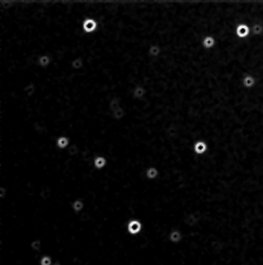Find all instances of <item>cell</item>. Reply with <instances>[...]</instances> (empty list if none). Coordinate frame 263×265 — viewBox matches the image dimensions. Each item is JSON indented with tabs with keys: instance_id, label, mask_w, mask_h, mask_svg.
Segmentation results:
<instances>
[{
	"instance_id": "18",
	"label": "cell",
	"mask_w": 263,
	"mask_h": 265,
	"mask_svg": "<svg viewBox=\"0 0 263 265\" xmlns=\"http://www.w3.org/2000/svg\"><path fill=\"white\" fill-rule=\"evenodd\" d=\"M72 208H73V210L74 211H80L81 209H83V201L81 200H76L73 204H72Z\"/></svg>"
},
{
	"instance_id": "9",
	"label": "cell",
	"mask_w": 263,
	"mask_h": 265,
	"mask_svg": "<svg viewBox=\"0 0 263 265\" xmlns=\"http://www.w3.org/2000/svg\"><path fill=\"white\" fill-rule=\"evenodd\" d=\"M57 145H58V147H60V149H64V147H66V146L69 145V139H67L66 137H60V138H58Z\"/></svg>"
},
{
	"instance_id": "19",
	"label": "cell",
	"mask_w": 263,
	"mask_h": 265,
	"mask_svg": "<svg viewBox=\"0 0 263 265\" xmlns=\"http://www.w3.org/2000/svg\"><path fill=\"white\" fill-rule=\"evenodd\" d=\"M118 104H119V99L118 98H114L111 103H110V107L111 108H113V110H116V108H118L119 106H118Z\"/></svg>"
},
{
	"instance_id": "6",
	"label": "cell",
	"mask_w": 263,
	"mask_h": 265,
	"mask_svg": "<svg viewBox=\"0 0 263 265\" xmlns=\"http://www.w3.org/2000/svg\"><path fill=\"white\" fill-rule=\"evenodd\" d=\"M145 92H147V91H145V88L143 86H136L135 90H133V97L137 98V99H139L143 96H145Z\"/></svg>"
},
{
	"instance_id": "1",
	"label": "cell",
	"mask_w": 263,
	"mask_h": 265,
	"mask_svg": "<svg viewBox=\"0 0 263 265\" xmlns=\"http://www.w3.org/2000/svg\"><path fill=\"white\" fill-rule=\"evenodd\" d=\"M83 28H84V31L87 32V33H90V32H93L95 29L97 28V22L96 20L93 19H86L83 24Z\"/></svg>"
},
{
	"instance_id": "7",
	"label": "cell",
	"mask_w": 263,
	"mask_h": 265,
	"mask_svg": "<svg viewBox=\"0 0 263 265\" xmlns=\"http://www.w3.org/2000/svg\"><path fill=\"white\" fill-rule=\"evenodd\" d=\"M159 53H161V47H159L158 45H152V46H150V48H149V54H150L151 57L156 58V57L159 55Z\"/></svg>"
},
{
	"instance_id": "14",
	"label": "cell",
	"mask_w": 263,
	"mask_h": 265,
	"mask_svg": "<svg viewBox=\"0 0 263 265\" xmlns=\"http://www.w3.org/2000/svg\"><path fill=\"white\" fill-rule=\"evenodd\" d=\"M157 174H158V171H157L155 167H151V169H149V170L147 171V176H148V178H150V179L156 178Z\"/></svg>"
},
{
	"instance_id": "16",
	"label": "cell",
	"mask_w": 263,
	"mask_h": 265,
	"mask_svg": "<svg viewBox=\"0 0 263 265\" xmlns=\"http://www.w3.org/2000/svg\"><path fill=\"white\" fill-rule=\"evenodd\" d=\"M195 149H196V152H197V153H203V151L205 150V144L202 143V141H199V143H197V144L195 145Z\"/></svg>"
},
{
	"instance_id": "13",
	"label": "cell",
	"mask_w": 263,
	"mask_h": 265,
	"mask_svg": "<svg viewBox=\"0 0 263 265\" xmlns=\"http://www.w3.org/2000/svg\"><path fill=\"white\" fill-rule=\"evenodd\" d=\"M83 64H84V62H83L81 58H76L72 62V67L73 69H81L83 67Z\"/></svg>"
},
{
	"instance_id": "15",
	"label": "cell",
	"mask_w": 263,
	"mask_h": 265,
	"mask_svg": "<svg viewBox=\"0 0 263 265\" xmlns=\"http://www.w3.org/2000/svg\"><path fill=\"white\" fill-rule=\"evenodd\" d=\"M34 91H36V87H34L33 83H31L27 87H25V92L27 93V96H32L34 93Z\"/></svg>"
},
{
	"instance_id": "3",
	"label": "cell",
	"mask_w": 263,
	"mask_h": 265,
	"mask_svg": "<svg viewBox=\"0 0 263 265\" xmlns=\"http://www.w3.org/2000/svg\"><path fill=\"white\" fill-rule=\"evenodd\" d=\"M203 47L204 48H211V47H214V45L216 44V40H215V38L214 37H211V36H209V37H205L203 39Z\"/></svg>"
},
{
	"instance_id": "2",
	"label": "cell",
	"mask_w": 263,
	"mask_h": 265,
	"mask_svg": "<svg viewBox=\"0 0 263 265\" xmlns=\"http://www.w3.org/2000/svg\"><path fill=\"white\" fill-rule=\"evenodd\" d=\"M249 32H250V28L245 24H240L236 27V34H237L238 38H245V37H248Z\"/></svg>"
},
{
	"instance_id": "5",
	"label": "cell",
	"mask_w": 263,
	"mask_h": 265,
	"mask_svg": "<svg viewBox=\"0 0 263 265\" xmlns=\"http://www.w3.org/2000/svg\"><path fill=\"white\" fill-rule=\"evenodd\" d=\"M128 227H129V231H130L131 233H137V232L140 230V224H139L137 220H132V222L129 223Z\"/></svg>"
},
{
	"instance_id": "11",
	"label": "cell",
	"mask_w": 263,
	"mask_h": 265,
	"mask_svg": "<svg viewBox=\"0 0 263 265\" xmlns=\"http://www.w3.org/2000/svg\"><path fill=\"white\" fill-rule=\"evenodd\" d=\"M113 118L114 119H121V118L124 115V111H123V108L122 107H118V108H116V110H113Z\"/></svg>"
},
{
	"instance_id": "10",
	"label": "cell",
	"mask_w": 263,
	"mask_h": 265,
	"mask_svg": "<svg viewBox=\"0 0 263 265\" xmlns=\"http://www.w3.org/2000/svg\"><path fill=\"white\" fill-rule=\"evenodd\" d=\"M93 164H95V166H96L97 169H102L103 166H105L106 162H105V159H104L103 157H97V158L95 159Z\"/></svg>"
},
{
	"instance_id": "17",
	"label": "cell",
	"mask_w": 263,
	"mask_h": 265,
	"mask_svg": "<svg viewBox=\"0 0 263 265\" xmlns=\"http://www.w3.org/2000/svg\"><path fill=\"white\" fill-rule=\"evenodd\" d=\"M170 239H171L172 242H178V241L181 239V234H180V232H178V231H173V232H171V234H170Z\"/></svg>"
},
{
	"instance_id": "12",
	"label": "cell",
	"mask_w": 263,
	"mask_h": 265,
	"mask_svg": "<svg viewBox=\"0 0 263 265\" xmlns=\"http://www.w3.org/2000/svg\"><path fill=\"white\" fill-rule=\"evenodd\" d=\"M251 31H252V33L254 34H262L263 33V26L261 25V24H255L254 26H252V29H251Z\"/></svg>"
},
{
	"instance_id": "20",
	"label": "cell",
	"mask_w": 263,
	"mask_h": 265,
	"mask_svg": "<svg viewBox=\"0 0 263 265\" xmlns=\"http://www.w3.org/2000/svg\"><path fill=\"white\" fill-rule=\"evenodd\" d=\"M51 264V258L50 257H44L41 259V265H50Z\"/></svg>"
},
{
	"instance_id": "4",
	"label": "cell",
	"mask_w": 263,
	"mask_h": 265,
	"mask_svg": "<svg viewBox=\"0 0 263 265\" xmlns=\"http://www.w3.org/2000/svg\"><path fill=\"white\" fill-rule=\"evenodd\" d=\"M242 83H243V85L247 88H250V87H252L255 85V78L252 76H250V74H247V76H244Z\"/></svg>"
},
{
	"instance_id": "8",
	"label": "cell",
	"mask_w": 263,
	"mask_h": 265,
	"mask_svg": "<svg viewBox=\"0 0 263 265\" xmlns=\"http://www.w3.org/2000/svg\"><path fill=\"white\" fill-rule=\"evenodd\" d=\"M50 62H51V58L48 55H41L39 58V60H38V63H39V65L41 67H46L50 64Z\"/></svg>"
}]
</instances>
